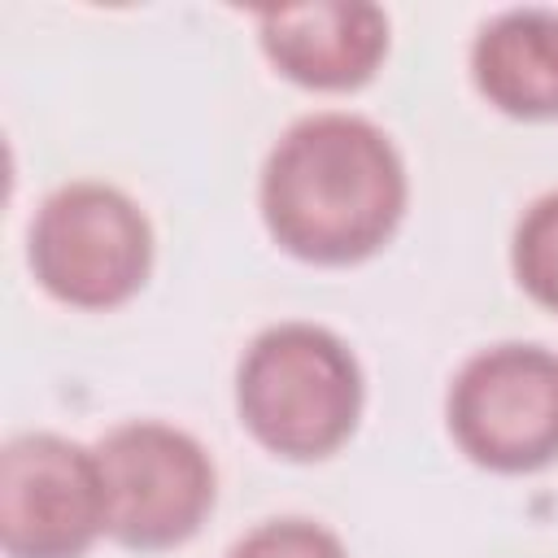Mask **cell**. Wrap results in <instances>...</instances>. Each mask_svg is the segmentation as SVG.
I'll use <instances>...</instances> for the list:
<instances>
[{
	"label": "cell",
	"instance_id": "3957f363",
	"mask_svg": "<svg viewBox=\"0 0 558 558\" xmlns=\"http://www.w3.org/2000/svg\"><path fill=\"white\" fill-rule=\"evenodd\" d=\"M26 262L61 305L113 310L148 283L153 227L126 192L92 179L65 183L35 209Z\"/></svg>",
	"mask_w": 558,
	"mask_h": 558
},
{
	"label": "cell",
	"instance_id": "7a4b0ae2",
	"mask_svg": "<svg viewBox=\"0 0 558 558\" xmlns=\"http://www.w3.org/2000/svg\"><path fill=\"white\" fill-rule=\"evenodd\" d=\"M366 384L353 349L318 323H275L235 366V414L275 458H331L362 418Z\"/></svg>",
	"mask_w": 558,
	"mask_h": 558
},
{
	"label": "cell",
	"instance_id": "8992f818",
	"mask_svg": "<svg viewBox=\"0 0 558 558\" xmlns=\"http://www.w3.org/2000/svg\"><path fill=\"white\" fill-rule=\"evenodd\" d=\"M105 536L96 453L57 432L13 436L0 453V545L9 558H83Z\"/></svg>",
	"mask_w": 558,
	"mask_h": 558
},
{
	"label": "cell",
	"instance_id": "277c9868",
	"mask_svg": "<svg viewBox=\"0 0 558 558\" xmlns=\"http://www.w3.org/2000/svg\"><path fill=\"white\" fill-rule=\"evenodd\" d=\"M105 488V536L157 554L192 541L214 510L218 475L196 436L157 418L109 427L96 445Z\"/></svg>",
	"mask_w": 558,
	"mask_h": 558
},
{
	"label": "cell",
	"instance_id": "9c48e42d",
	"mask_svg": "<svg viewBox=\"0 0 558 558\" xmlns=\"http://www.w3.org/2000/svg\"><path fill=\"white\" fill-rule=\"evenodd\" d=\"M510 266L519 288L558 314V192L536 196L510 235Z\"/></svg>",
	"mask_w": 558,
	"mask_h": 558
},
{
	"label": "cell",
	"instance_id": "ba28073f",
	"mask_svg": "<svg viewBox=\"0 0 558 558\" xmlns=\"http://www.w3.org/2000/svg\"><path fill=\"white\" fill-rule=\"evenodd\" d=\"M475 92L506 118H558V13L506 9L488 17L471 44Z\"/></svg>",
	"mask_w": 558,
	"mask_h": 558
},
{
	"label": "cell",
	"instance_id": "30bf717a",
	"mask_svg": "<svg viewBox=\"0 0 558 558\" xmlns=\"http://www.w3.org/2000/svg\"><path fill=\"white\" fill-rule=\"evenodd\" d=\"M227 558H349L340 536L314 519H266L244 532Z\"/></svg>",
	"mask_w": 558,
	"mask_h": 558
},
{
	"label": "cell",
	"instance_id": "6da1fadb",
	"mask_svg": "<svg viewBox=\"0 0 558 558\" xmlns=\"http://www.w3.org/2000/svg\"><path fill=\"white\" fill-rule=\"evenodd\" d=\"M410 179L371 118L310 113L266 153L257 205L270 240L310 266H357L401 227Z\"/></svg>",
	"mask_w": 558,
	"mask_h": 558
},
{
	"label": "cell",
	"instance_id": "52a82bcc",
	"mask_svg": "<svg viewBox=\"0 0 558 558\" xmlns=\"http://www.w3.org/2000/svg\"><path fill=\"white\" fill-rule=\"evenodd\" d=\"M257 39L288 83L310 92H353L371 83L388 57V13L353 0L288 4L257 17Z\"/></svg>",
	"mask_w": 558,
	"mask_h": 558
},
{
	"label": "cell",
	"instance_id": "5b68a950",
	"mask_svg": "<svg viewBox=\"0 0 558 558\" xmlns=\"http://www.w3.org/2000/svg\"><path fill=\"white\" fill-rule=\"evenodd\" d=\"M445 423L484 471L532 475L558 462V353L519 340L480 349L449 384Z\"/></svg>",
	"mask_w": 558,
	"mask_h": 558
}]
</instances>
